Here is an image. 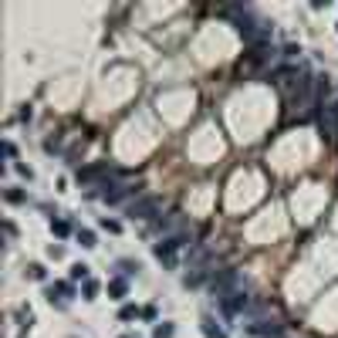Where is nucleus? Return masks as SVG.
<instances>
[{"label": "nucleus", "instance_id": "nucleus-1", "mask_svg": "<svg viewBox=\"0 0 338 338\" xmlns=\"http://www.w3.org/2000/svg\"><path fill=\"white\" fill-rule=\"evenodd\" d=\"M156 210H159V200H153V196H146V200H139V203H132V210H129V216H139V220H149V216H156Z\"/></svg>", "mask_w": 338, "mask_h": 338}, {"label": "nucleus", "instance_id": "nucleus-2", "mask_svg": "<svg viewBox=\"0 0 338 338\" xmlns=\"http://www.w3.org/2000/svg\"><path fill=\"white\" fill-rule=\"evenodd\" d=\"M203 335H207V338H227L223 332H220V328H213L210 321H203Z\"/></svg>", "mask_w": 338, "mask_h": 338}, {"label": "nucleus", "instance_id": "nucleus-3", "mask_svg": "<svg viewBox=\"0 0 338 338\" xmlns=\"http://www.w3.org/2000/svg\"><path fill=\"white\" fill-rule=\"evenodd\" d=\"M7 200H10V203H24V193H21V189H10Z\"/></svg>", "mask_w": 338, "mask_h": 338}, {"label": "nucleus", "instance_id": "nucleus-4", "mask_svg": "<svg viewBox=\"0 0 338 338\" xmlns=\"http://www.w3.org/2000/svg\"><path fill=\"white\" fill-rule=\"evenodd\" d=\"M173 335V328H169V325H159V328H156V338H169Z\"/></svg>", "mask_w": 338, "mask_h": 338}, {"label": "nucleus", "instance_id": "nucleus-5", "mask_svg": "<svg viewBox=\"0 0 338 338\" xmlns=\"http://www.w3.org/2000/svg\"><path fill=\"white\" fill-rule=\"evenodd\" d=\"M112 291H115V298H122V291H125V281H115V284H112Z\"/></svg>", "mask_w": 338, "mask_h": 338}]
</instances>
